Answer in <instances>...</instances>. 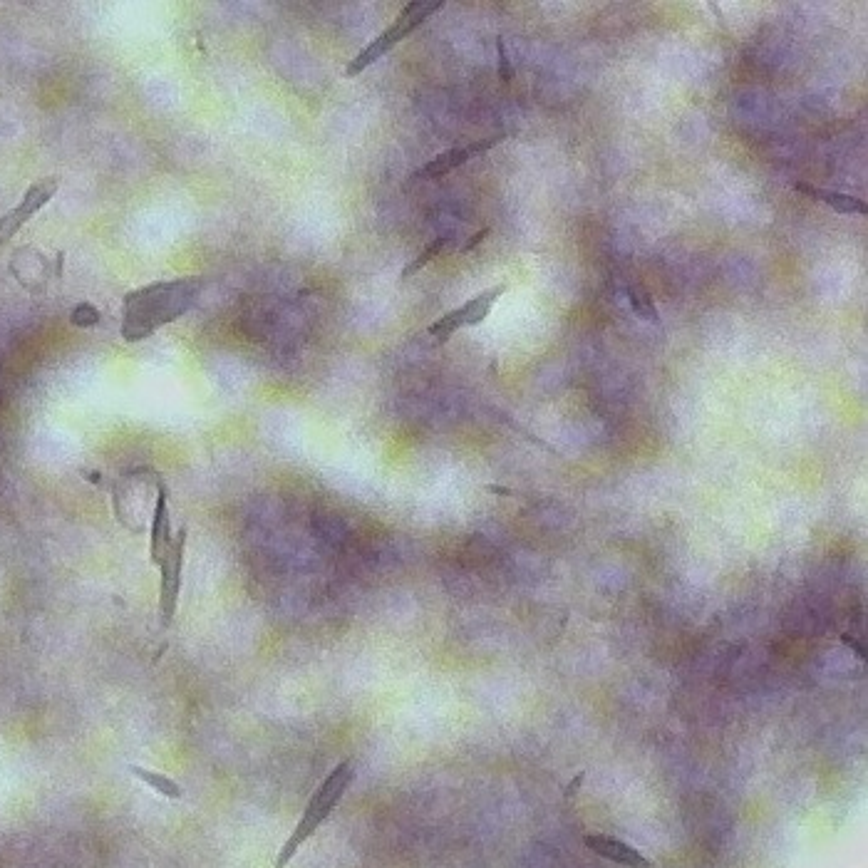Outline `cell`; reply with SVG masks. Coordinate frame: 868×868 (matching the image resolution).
I'll return each instance as SVG.
<instances>
[{
    "mask_svg": "<svg viewBox=\"0 0 868 868\" xmlns=\"http://www.w3.org/2000/svg\"><path fill=\"white\" fill-rule=\"evenodd\" d=\"M204 281L201 278H179V281L152 283L127 293L122 301L124 320L122 338L127 343L149 338L157 328L182 318L199 296Z\"/></svg>",
    "mask_w": 868,
    "mask_h": 868,
    "instance_id": "cell-1",
    "label": "cell"
},
{
    "mask_svg": "<svg viewBox=\"0 0 868 868\" xmlns=\"http://www.w3.org/2000/svg\"><path fill=\"white\" fill-rule=\"evenodd\" d=\"M353 777H355V769H353V762H350V759L340 762L338 767H335L333 772L325 777V782L320 784L318 792L310 797L306 811H303L301 821L296 824L293 834L288 836V841L281 846V851H278V859H276V864H273V868H286L288 864H291L293 856L298 854V849H301V846L306 844L310 836H313L315 831L323 826V821L328 819L330 814H333V809L340 804L343 794L348 792Z\"/></svg>",
    "mask_w": 868,
    "mask_h": 868,
    "instance_id": "cell-2",
    "label": "cell"
},
{
    "mask_svg": "<svg viewBox=\"0 0 868 868\" xmlns=\"http://www.w3.org/2000/svg\"><path fill=\"white\" fill-rule=\"evenodd\" d=\"M442 5L444 0H415V3H407L405 8H402L400 18H397L385 33L377 35V40H372L368 48L360 50L358 58L350 62L348 70H345V77H358L360 72L368 70L372 62H377L382 55L390 53L400 40H405L415 28H420V25L425 23L430 15L437 13Z\"/></svg>",
    "mask_w": 868,
    "mask_h": 868,
    "instance_id": "cell-3",
    "label": "cell"
},
{
    "mask_svg": "<svg viewBox=\"0 0 868 868\" xmlns=\"http://www.w3.org/2000/svg\"><path fill=\"white\" fill-rule=\"evenodd\" d=\"M184 546H186V526L172 536V544L164 551L162 561H159V571H162V583H159V616L162 625L167 628L177 616L179 591H182V566H184Z\"/></svg>",
    "mask_w": 868,
    "mask_h": 868,
    "instance_id": "cell-4",
    "label": "cell"
},
{
    "mask_svg": "<svg viewBox=\"0 0 868 868\" xmlns=\"http://www.w3.org/2000/svg\"><path fill=\"white\" fill-rule=\"evenodd\" d=\"M504 291H506V283H499L496 288H489V291L479 293L477 298L467 301L464 306L452 310V313L442 315L437 323H432L430 328H427V333H430L432 338L437 340L439 345H442V343H447V340L452 338V335L457 333L459 328H472V325L484 323V320H487V315L492 313V306L496 301H499L501 293Z\"/></svg>",
    "mask_w": 868,
    "mask_h": 868,
    "instance_id": "cell-5",
    "label": "cell"
},
{
    "mask_svg": "<svg viewBox=\"0 0 868 868\" xmlns=\"http://www.w3.org/2000/svg\"><path fill=\"white\" fill-rule=\"evenodd\" d=\"M58 186H60L58 177L40 179V182L30 186V189L25 191L23 201H20L15 209H10L8 214L0 216V244H8V241L18 234L20 226H23L25 221L33 219V216L38 214V211L43 209L55 194H58Z\"/></svg>",
    "mask_w": 868,
    "mask_h": 868,
    "instance_id": "cell-6",
    "label": "cell"
},
{
    "mask_svg": "<svg viewBox=\"0 0 868 868\" xmlns=\"http://www.w3.org/2000/svg\"><path fill=\"white\" fill-rule=\"evenodd\" d=\"M506 134H494V137L489 139H479V142L469 144V147H459V149H449V152L439 154L437 159H432V162H427L425 167L417 169L415 174H412V179H437L444 177V174H449L452 169L462 167L464 162H469L472 157H477V154L489 152V149L496 147L499 142H504Z\"/></svg>",
    "mask_w": 868,
    "mask_h": 868,
    "instance_id": "cell-7",
    "label": "cell"
},
{
    "mask_svg": "<svg viewBox=\"0 0 868 868\" xmlns=\"http://www.w3.org/2000/svg\"><path fill=\"white\" fill-rule=\"evenodd\" d=\"M583 844H586L593 854L603 856V859L613 861V864L628 866V868H653V861L645 859L638 849H633V846L625 844V841L616 839V836L588 834L586 839H583Z\"/></svg>",
    "mask_w": 868,
    "mask_h": 868,
    "instance_id": "cell-8",
    "label": "cell"
},
{
    "mask_svg": "<svg viewBox=\"0 0 868 868\" xmlns=\"http://www.w3.org/2000/svg\"><path fill=\"white\" fill-rule=\"evenodd\" d=\"M169 544H172V521H169L167 489H164V484H159L157 506H154L152 519V539H149V561H152L154 566H159Z\"/></svg>",
    "mask_w": 868,
    "mask_h": 868,
    "instance_id": "cell-9",
    "label": "cell"
},
{
    "mask_svg": "<svg viewBox=\"0 0 868 868\" xmlns=\"http://www.w3.org/2000/svg\"><path fill=\"white\" fill-rule=\"evenodd\" d=\"M794 189L802 191V194H806V196H811V199L821 201V204L831 206V209H836L839 214H859V216L868 214L866 201L856 199V196L836 194V191H826V189H819V186H811V184H804V182H799L797 186H794Z\"/></svg>",
    "mask_w": 868,
    "mask_h": 868,
    "instance_id": "cell-10",
    "label": "cell"
},
{
    "mask_svg": "<svg viewBox=\"0 0 868 868\" xmlns=\"http://www.w3.org/2000/svg\"><path fill=\"white\" fill-rule=\"evenodd\" d=\"M132 774H134V777L142 779L144 784H149V787H152V789H157V792L162 794V797H167V799H182V787H179V784L174 782V779L164 777V774H159V772H152V769L137 767V764H134V767H132Z\"/></svg>",
    "mask_w": 868,
    "mask_h": 868,
    "instance_id": "cell-11",
    "label": "cell"
},
{
    "mask_svg": "<svg viewBox=\"0 0 868 868\" xmlns=\"http://www.w3.org/2000/svg\"><path fill=\"white\" fill-rule=\"evenodd\" d=\"M628 301H630V306H633L638 318L650 320V323L660 325L658 310H655L653 301H650V293L645 291L643 286H638V283H635V286H628Z\"/></svg>",
    "mask_w": 868,
    "mask_h": 868,
    "instance_id": "cell-12",
    "label": "cell"
},
{
    "mask_svg": "<svg viewBox=\"0 0 868 868\" xmlns=\"http://www.w3.org/2000/svg\"><path fill=\"white\" fill-rule=\"evenodd\" d=\"M444 246H447V239H444V236H442V239L432 241V244H430V246H427V248H425V251H422V253H420V256H417V258H415V261H412V263H407V266H405V268H402V281H407V278H410V276H415V273H417V271H422V268H425V266H427V263H430V261H434V258H437V256H439V253H442V251H444Z\"/></svg>",
    "mask_w": 868,
    "mask_h": 868,
    "instance_id": "cell-13",
    "label": "cell"
},
{
    "mask_svg": "<svg viewBox=\"0 0 868 868\" xmlns=\"http://www.w3.org/2000/svg\"><path fill=\"white\" fill-rule=\"evenodd\" d=\"M97 320H100V313H97V308L90 306V303H80V306L75 308V313H72V323L80 325V328H90Z\"/></svg>",
    "mask_w": 868,
    "mask_h": 868,
    "instance_id": "cell-14",
    "label": "cell"
},
{
    "mask_svg": "<svg viewBox=\"0 0 868 868\" xmlns=\"http://www.w3.org/2000/svg\"><path fill=\"white\" fill-rule=\"evenodd\" d=\"M496 55H499V75H501V82H504V85H509L511 82V77H514V67H511V62H509V55H506V45H504V38H496Z\"/></svg>",
    "mask_w": 868,
    "mask_h": 868,
    "instance_id": "cell-15",
    "label": "cell"
},
{
    "mask_svg": "<svg viewBox=\"0 0 868 868\" xmlns=\"http://www.w3.org/2000/svg\"><path fill=\"white\" fill-rule=\"evenodd\" d=\"M489 234H492V229H489V226H484V229H482V231H477V234H474V236H472V239H469V241H467V244H464V246H462V253H469V251H474V248H477L479 244H482V241H484V239H487V236H489Z\"/></svg>",
    "mask_w": 868,
    "mask_h": 868,
    "instance_id": "cell-16",
    "label": "cell"
},
{
    "mask_svg": "<svg viewBox=\"0 0 868 868\" xmlns=\"http://www.w3.org/2000/svg\"><path fill=\"white\" fill-rule=\"evenodd\" d=\"M581 782H583V772L578 774V777L573 779V782H571V787L566 789V797H573V792H578V787H581Z\"/></svg>",
    "mask_w": 868,
    "mask_h": 868,
    "instance_id": "cell-17",
    "label": "cell"
},
{
    "mask_svg": "<svg viewBox=\"0 0 868 868\" xmlns=\"http://www.w3.org/2000/svg\"><path fill=\"white\" fill-rule=\"evenodd\" d=\"M487 489H489V492H494V494H504V496H514V492H511V489H504V487H494V484H492V487H487Z\"/></svg>",
    "mask_w": 868,
    "mask_h": 868,
    "instance_id": "cell-18",
    "label": "cell"
}]
</instances>
